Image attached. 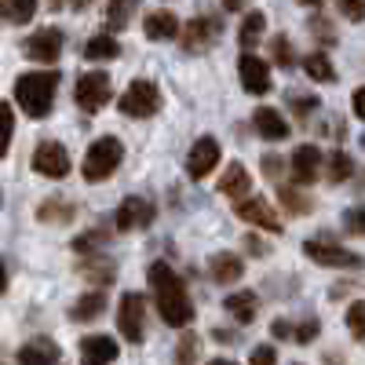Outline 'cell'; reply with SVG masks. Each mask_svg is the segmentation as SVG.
I'll list each match as a JSON object with an SVG mask.
<instances>
[{"mask_svg": "<svg viewBox=\"0 0 365 365\" xmlns=\"http://www.w3.org/2000/svg\"><path fill=\"white\" fill-rule=\"evenodd\" d=\"M175 365H197V336L194 332H182V340L175 347Z\"/></svg>", "mask_w": 365, "mask_h": 365, "instance_id": "836d02e7", "label": "cell"}, {"mask_svg": "<svg viewBox=\"0 0 365 365\" xmlns=\"http://www.w3.org/2000/svg\"><path fill=\"white\" fill-rule=\"evenodd\" d=\"M48 4H51V11H55V8H77V11H84L91 0H48Z\"/></svg>", "mask_w": 365, "mask_h": 365, "instance_id": "7bdbcfd3", "label": "cell"}, {"mask_svg": "<svg viewBox=\"0 0 365 365\" xmlns=\"http://www.w3.org/2000/svg\"><path fill=\"white\" fill-rule=\"evenodd\" d=\"M99 245H106V234H103V230H91V234H84V237L73 241L77 252H91V249H99Z\"/></svg>", "mask_w": 365, "mask_h": 365, "instance_id": "74e56055", "label": "cell"}, {"mask_svg": "<svg viewBox=\"0 0 365 365\" xmlns=\"http://www.w3.org/2000/svg\"><path fill=\"white\" fill-rule=\"evenodd\" d=\"M318 329H322V325H318L314 318H307V322H299V329H296V340H299V344H311V340L318 336Z\"/></svg>", "mask_w": 365, "mask_h": 365, "instance_id": "ab89813d", "label": "cell"}, {"mask_svg": "<svg viewBox=\"0 0 365 365\" xmlns=\"http://www.w3.org/2000/svg\"><path fill=\"white\" fill-rule=\"evenodd\" d=\"M120 55V44L113 41V34H96L88 44H84V58L99 63V58H117Z\"/></svg>", "mask_w": 365, "mask_h": 365, "instance_id": "4316f807", "label": "cell"}, {"mask_svg": "<svg viewBox=\"0 0 365 365\" xmlns=\"http://www.w3.org/2000/svg\"><path fill=\"white\" fill-rule=\"evenodd\" d=\"M73 216H77V208L66 197H44L41 208H37V220L41 223H70Z\"/></svg>", "mask_w": 365, "mask_h": 365, "instance_id": "603a6c76", "label": "cell"}, {"mask_svg": "<svg viewBox=\"0 0 365 365\" xmlns=\"http://www.w3.org/2000/svg\"><path fill=\"white\" fill-rule=\"evenodd\" d=\"M103 307H106V296H103V289H96V292H84L73 307H70V318L73 322H91V318H99L103 314Z\"/></svg>", "mask_w": 365, "mask_h": 365, "instance_id": "cb8c5ba5", "label": "cell"}, {"mask_svg": "<svg viewBox=\"0 0 365 365\" xmlns=\"http://www.w3.org/2000/svg\"><path fill=\"white\" fill-rule=\"evenodd\" d=\"M0 4H4V19L11 26H26L37 15V0H0Z\"/></svg>", "mask_w": 365, "mask_h": 365, "instance_id": "83f0119b", "label": "cell"}, {"mask_svg": "<svg viewBox=\"0 0 365 365\" xmlns=\"http://www.w3.org/2000/svg\"><path fill=\"white\" fill-rule=\"evenodd\" d=\"M216 37H220V22L212 19V15L190 19L187 26H182V34H179V41H182V48H187V51H208L212 44H216Z\"/></svg>", "mask_w": 365, "mask_h": 365, "instance_id": "7c38bea8", "label": "cell"}, {"mask_svg": "<svg viewBox=\"0 0 365 365\" xmlns=\"http://www.w3.org/2000/svg\"><path fill=\"white\" fill-rule=\"evenodd\" d=\"M303 256L314 259L318 267H332V270H358L365 259L344 245H336L332 237H307L303 241Z\"/></svg>", "mask_w": 365, "mask_h": 365, "instance_id": "277c9868", "label": "cell"}, {"mask_svg": "<svg viewBox=\"0 0 365 365\" xmlns=\"http://www.w3.org/2000/svg\"><path fill=\"white\" fill-rule=\"evenodd\" d=\"M252 125H256V132H259L263 139H270V143L289 139V120L274 110V106H259V110L252 113Z\"/></svg>", "mask_w": 365, "mask_h": 365, "instance_id": "ac0fdd59", "label": "cell"}, {"mask_svg": "<svg viewBox=\"0 0 365 365\" xmlns=\"http://www.w3.org/2000/svg\"><path fill=\"white\" fill-rule=\"evenodd\" d=\"M296 4H303V8H318L322 0H296Z\"/></svg>", "mask_w": 365, "mask_h": 365, "instance_id": "681fc988", "label": "cell"}, {"mask_svg": "<svg viewBox=\"0 0 365 365\" xmlns=\"http://www.w3.org/2000/svg\"><path fill=\"white\" fill-rule=\"evenodd\" d=\"M245 4H249V0H223L227 11H245Z\"/></svg>", "mask_w": 365, "mask_h": 365, "instance_id": "f6af8a7d", "label": "cell"}, {"mask_svg": "<svg viewBox=\"0 0 365 365\" xmlns=\"http://www.w3.org/2000/svg\"><path fill=\"white\" fill-rule=\"evenodd\" d=\"M270 55H274V63H278V66H296V51H292V41L289 37H274L270 41Z\"/></svg>", "mask_w": 365, "mask_h": 365, "instance_id": "d6a6232c", "label": "cell"}, {"mask_svg": "<svg viewBox=\"0 0 365 365\" xmlns=\"http://www.w3.org/2000/svg\"><path fill=\"white\" fill-rule=\"evenodd\" d=\"M19 365H58V344L48 336L26 340L19 347Z\"/></svg>", "mask_w": 365, "mask_h": 365, "instance_id": "e0dca14e", "label": "cell"}, {"mask_svg": "<svg viewBox=\"0 0 365 365\" xmlns=\"http://www.w3.org/2000/svg\"><path fill=\"white\" fill-rule=\"evenodd\" d=\"M135 8H139V0H110V8H106L110 29H125L128 19L135 15Z\"/></svg>", "mask_w": 365, "mask_h": 365, "instance_id": "f546056e", "label": "cell"}, {"mask_svg": "<svg viewBox=\"0 0 365 365\" xmlns=\"http://www.w3.org/2000/svg\"><path fill=\"white\" fill-rule=\"evenodd\" d=\"M249 252H256V256H263V245H259V241H256V237H249Z\"/></svg>", "mask_w": 365, "mask_h": 365, "instance_id": "7dc6e473", "label": "cell"}, {"mask_svg": "<svg viewBox=\"0 0 365 365\" xmlns=\"http://www.w3.org/2000/svg\"><path fill=\"white\" fill-rule=\"evenodd\" d=\"M223 307L230 311V318H234L237 325H249V322L256 318L259 296H256V292H249V289H241V292H230V296L223 299Z\"/></svg>", "mask_w": 365, "mask_h": 365, "instance_id": "44dd1931", "label": "cell"}, {"mask_svg": "<svg viewBox=\"0 0 365 365\" xmlns=\"http://www.w3.org/2000/svg\"><path fill=\"white\" fill-rule=\"evenodd\" d=\"M237 220H245V223H256L263 230H282V220H278V212H274L263 197H241L237 201Z\"/></svg>", "mask_w": 365, "mask_h": 365, "instance_id": "5bb4252c", "label": "cell"}, {"mask_svg": "<svg viewBox=\"0 0 365 365\" xmlns=\"http://www.w3.org/2000/svg\"><path fill=\"white\" fill-rule=\"evenodd\" d=\"M351 172H354L351 158L344 154V150H336V154L329 158V182H344V179H347Z\"/></svg>", "mask_w": 365, "mask_h": 365, "instance_id": "e575fe53", "label": "cell"}, {"mask_svg": "<svg viewBox=\"0 0 365 365\" xmlns=\"http://www.w3.org/2000/svg\"><path fill=\"white\" fill-rule=\"evenodd\" d=\"M216 165H220V143L212 139V135H201L190 146V154H187V175L190 179H205Z\"/></svg>", "mask_w": 365, "mask_h": 365, "instance_id": "4fadbf2b", "label": "cell"}, {"mask_svg": "<svg viewBox=\"0 0 365 365\" xmlns=\"http://www.w3.org/2000/svg\"><path fill=\"white\" fill-rule=\"evenodd\" d=\"M344 227H347V234L365 237V205H358V208H347V212H344Z\"/></svg>", "mask_w": 365, "mask_h": 365, "instance_id": "d590c367", "label": "cell"}, {"mask_svg": "<svg viewBox=\"0 0 365 365\" xmlns=\"http://www.w3.org/2000/svg\"><path fill=\"white\" fill-rule=\"evenodd\" d=\"M143 29H146L150 41H172V37H179L182 26H179V19L172 11H150L146 22H143Z\"/></svg>", "mask_w": 365, "mask_h": 365, "instance_id": "7402d4cb", "label": "cell"}, {"mask_svg": "<svg viewBox=\"0 0 365 365\" xmlns=\"http://www.w3.org/2000/svg\"><path fill=\"white\" fill-rule=\"evenodd\" d=\"M150 220H154V208H150L146 197H125L117 205V212H113V227L120 234L143 230V227H150Z\"/></svg>", "mask_w": 365, "mask_h": 365, "instance_id": "8fae6325", "label": "cell"}, {"mask_svg": "<svg viewBox=\"0 0 365 365\" xmlns=\"http://www.w3.org/2000/svg\"><path fill=\"white\" fill-rule=\"evenodd\" d=\"M249 187H252V179H249V168L241 165V161H230L223 168V179H220V194L241 201V197H249Z\"/></svg>", "mask_w": 365, "mask_h": 365, "instance_id": "ffe728a7", "label": "cell"}, {"mask_svg": "<svg viewBox=\"0 0 365 365\" xmlns=\"http://www.w3.org/2000/svg\"><path fill=\"white\" fill-rule=\"evenodd\" d=\"M73 99L84 113H99L110 99H113V84H110V73L103 70H88L77 77V91H73Z\"/></svg>", "mask_w": 365, "mask_h": 365, "instance_id": "8992f818", "label": "cell"}, {"mask_svg": "<svg viewBox=\"0 0 365 365\" xmlns=\"http://www.w3.org/2000/svg\"><path fill=\"white\" fill-rule=\"evenodd\" d=\"M55 88H58V70H34L15 81V103L22 106L26 117L44 120L55 106Z\"/></svg>", "mask_w": 365, "mask_h": 365, "instance_id": "7a4b0ae2", "label": "cell"}, {"mask_svg": "<svg viewBox=\"0 0 365 365\" xmlns=\"http://www.w3.org/2000/svg\"><path fill=\"white\" fill-rule=\"evenodd\" d=\"M34 172L44 175V179H66V172H70L66 146L63 143H51V139L37 143V150H34Z\"/></svg>", "mask_w": 365, "mask_h": 365, "instance_id": "ba28073f", "label": "cell"}, {"mask_svg": "<svg viewBox=\"0 0 365 365\" xmlns=\"http://www.w3.org/2000/svg\"><path fill=\"white\" fill-rule=\"evenodd\" d=\"M347 329L358 344H365V299H354L347 307Z\"/></svg>", "mask_w": 365, "mask_h": 365, "instance_id": "1f68e13d", "label": "cell"}, {"mask_svg": "<svg viewBox=\"0 0 365 365\" xmlns=\"http://www.w3.org/2000/svg\"><path fill=\"white\" fill-rule=\"evenodd\" d=\"M150 289H154V303H158V314L175 325V329H187L194 322V299L187 292V282L168 267V263H154L150 267Z\"/></svg>", "mask_w": 365, "mask_h": 365, "instance_id": "6da1fadb", "label": "cell"}, {"mask_svg": "<svg viewBox=\"0 0 365 365\" xmlns=\"http://www.w3.org/2000/svg\"><path fill=\"white\" fill-rule=\"evenodd\" d=\"M120 158H125V146H120V139H113V135H99L96 143L84 150L81 175H84L88 182H103V179L113 175V168L120 165Z\"/></svg>", "mask_w": 365, "mask_h": 365, "instance_id": "3957f363", "label": "cell"}, {"mask_svg": "<svg viewBox=\"0 0 365 365\" xmlns=\"http://www.w3.org/2000/svg\"><path fill=\"white\" fill-rule=\"evenodd\" d=\"M117 329L128 344H143L146 336V299L139 292H125L117 307Z\"/></svg>", "mask_w": 365, "mask_h": 365, "instance_id": "52a82bcc", "label": "cell"}, {"mask_svg": "<svg viewBox=\"0 0 365 365\" xmlns=\"http://www.w3.org/2000/svg\"><path fill=\"white\" fill-rule=\"evenodd\" d=\"M292 106H296V110H299V113H307V110H311V106H314V99H296V103H292Z\"/></svg>", "mask_w": 365, "mask_h": 365, "instance_id": "bcb514c9", "label": "cell"}, {"mask_svg": "<svg viewBox=\"0 0 365 365\" xmlns=\"http://www.w3.org/2000/svg\"><path fill=\"white\" fill-rule=\"evenodd\" d=\"M347 22H365V0H336Z\"/></svg>", "mask_w": 365, "mask_h": 365, "instance_id": "8d00e7d4", "label": "cell"}, {"mask_svg": "<svg viewBox=\"0 0 365 365\" xmlns=\"http://www.w3.org/2000/svg\"><path fill=\"white\" fill-rule=\"evenodd\" d=\"M208 365H237V361H230V358H212Z\"/></svg>", "mask_w": 365, "mask_h": 365, "instance_id": "c3c4849f", "label": "cell"}, {"mask_svg": "<svg viewBox=\"0 0 365 365\" xmlns=\"http://www.w3.org/2000/svg\"><path fill=\"white\" fill-rule=\"evenodd\" d=\"M237 73H241V88L249 91V96H267V91L274 88L270 81V63H263L259 55L245 51L237 58Z\"/></svg>", "mask_w": 365, "mask_h": 365, "instance_id": "30bf717a", "label": "cell"}, {"mask_svg": "<svg viewBox=\"0 0 365 365\" xmlns=\"http://www.w3.org/2000/svg\"><path fill=\"white\" fill-rule=\"evenodd\" d=\"M63 29H55V26H44L37 29V34H29L26 37V55L34 58V63H58V55H63Z\"/></svg>", "mask_w": 365, "mask_h": 365, "instance_id": "9c48e42d", "label": "cell"}, {"mask_svg": "<svg viewBox=\"0 0 365 365\" xmlns=\"http://www.w3.org/2000/svg\"><path fill=\"white\" fill-rule=\"evenodd\" d=\"M303 73H307L311 81H318V84H332V81H336V70H332L325 51H311L307 58H303Z\"/></svg>", "mask_w": 365, "mask_h": 365, "instance_id": "484cf974", "label": "cell"}, {"mask_svg": "<svg viewBox=\"0 0 365 365\" xmlns=\"http://www.w3.org/2000/svg\"><path fill=\"white\" fill-rule=\"evenodd\" d=\"M311 29H314V37L322 34V41H325V44H332V41H336V34H332V26H329L325 19H311Z\"/></svg>", "mask_w": 365, "mask_h": 365, "instance_id": "60d3db41", "label": "cell"}, {"mask_svg": "<svg viewBox=\"0 0 365 365\" xmlns=\"http://www.w3.org/2000/svg\"><path fill=\"white\" fill-rule=\"evenodd\" d=\"M81 274H84L88 282H96V285L103 289V285H110V282L117 278V267H113V263H106V259H84Z\"/></svg>", "mask_w": 365, "mask_h": 365, "instance_id": "f1b7e54d", "label": "cell"}, {"mask_svg": "<svg viewBox=\"0 0 365 365\" xmlns=\"http://www.w3.org/2000/svg\"><path fill=\"white\" fill-rule=\"evenodd\" d=\"M354 113H358V117L365 120V84H361V88L354 91Z\"/></svg>", "mask_w": 365, "mask_h": 365, "instance_id": "ee69618b", "label": "cell"}, {"mask_svg": "<svg viewBox=\"0 0 365 365\" xmlns=\"http://www.w3.org/2000/svg\"><path fill=\"white\" fill-rule=\"evenodd\" d=\"M120 354L113 336H84L81 340V365H110Z\"/></svg>", "mask_w": 365, "mask_h": 365, "instance_id": "2e32d148", "label": "cell"}, {"mask_svg": "<svg viewBox=\"0 0 365 365\" xmlns=\"http://www.w3.org/2000/svg\"><path fill=\"white\" fill-rule=\"evenodd\" d=\"M117 110L125 113V117H135V120L154 117V113L161 110V91H158V84H154V81H143V77L132 81L128 91H120Z\"/></svg>", "mask_w": 365, "mask_h": 365, "instance_id": "5b68a950", "label": "cell"}, {"mask_svg": "<svg viewBox=\"0 0 365 365\" xmlns=\"http://www.w3.org/2000/svg\"><path fill=\"white\" fill-rule=\"evenodd\" d=\"M278 201H282L285 208H292L296 216H307V212H311V197L299 194L296 187H278Z\"/></svg>", "mask_w": 365, "mask_h": 365, "instance_id": "4dcf8cb0", "label": "cell"}, {"mask_svg": "<svg viewBox=\"0 0 365 365\" xmlns=\"http://www.w3.org/2000/svg\"><path fill=\"white\" fill-rule=\"evenodd\" d=\"M289 168H292V179L299 182V187H307V182H314V179H318V168H322V150H318V146H311V143H303L299 150H292Z\"/></svg>", "mask_w": 365, "mask_h": 365, "instance_id": "9a60e30c", "label": "cell"}, {"mask_svg": "<svg viewBox=\"0 0 365 365\" xmlns=\"http://www.w3.org/2000/svg\"><path fill=\"white\" fill-rule=\"evenodd\" d=\"M263 29H267V15L263 11H249L245 22H241V29H237V44L245 51H252L259 44V37H263Z\"/></svg>", "mask_w": 365, "mask_h": 365, "instance_id": "d4e9b609", "label": "cell"}, {"mask_svg": "<svg viewBox=\"0 0 365 365\" xmlns=\"http://www.w3.org/2000/svg\"><path fill=\"white\" fill-rule=\"evenodd\" d=\"M249 365H278V351H274L270 344H259L249 358Z\"/></svg>", "mask_w": 365, "mask_h": 365, "instance_id": "f35d334b", "label": "cell"}, {"mask_svg": "<svg viewBox=\"0 0 365 365\" xmlns=\"http://www.w3.org/2000/svg\"><path fill=\"white\" fill-rule=\"evenodd\" d=\"M208 274H212V282H220V285H234V282H241V274H245V263L234 252H216L208 259Z\"/></svg>", "mask_w": 365, "mask_h": 365, "instance_id": "d6986e66", "label": "cell"}, {"mask_svg": "<svg viewBox=\"0 0 365 365\" xmlns=\"http://www.w3.org/2000/svg\"><path fill=\"white\" fill-rule=\"evenodd\" d=\"M270 329H274V336H278V340H289V336H296V329H292L285 318H278V322H274Z\"/></svg>", "mask_w": 365, "mask_h": 365, "instance_id": "b9f144b4", "label": "cell"}]
</instances>
